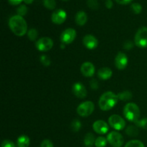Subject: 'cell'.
Instances as JSON below:
<instances>
[{
  "instance_id": "obj_24",
  "label": "cell",
  "mask_w": 147,
  "mask_h": 147,
  "mask_svg": "<svg viewBox=\"0 0 147 147\" xmlns=\"http://www.w3.org/2000/svg\"><path fill=\"white\" fill-rule=\"evenodd\" d=\"M124 147H145L144 144L141 141L131 140L126 143Z\"/></svg>"
},
{
  "instance_id": "obj_32",
  "label": "cell",
  "mask_w": 147,
  "mask_h": 147,
  "mask_svg": "<svg viewBox=\"0 0 147 147\" xmlns=\"http://www.w3.org/2000/svg\"><path fill=\"white\" fill-rule=\"evenodd\" d=\"M1 147H16V146L11 141L4 140L1 143Z\"/></svg>"
},
{
  "instance_id": "obj_4",
  "label": "cell",
  "mask_w": 147,
  "mask_h": 147,
  "mask_svg": "<svg viewBox=\"0 0 147 147\" xmlns=\"http://www.w3.org/2000/svg\"><path fill=\"white\" fill-rule=\"evenodd\" d=\"M135 44L141 48L147 47V27H142L136 32L134 38Z\"/></svg>"
},
{
  "instance_id": "obj_27",
  "label": "cell",
  "mask_w": 147,
  "mask_h": 147,
  "mask_svg": "<svg viewBox=\"0 0 147 147\" xmlns=\"http://www.w3.org/2000/svg\"><path fill=\"white\" fill-rule=\"evenodd\" d=\"M131 9L134 14H139L142 12V7L139 3H133L131 5Z\"/></svg>"
},
{
  "instance_id": "obj_33",
  "label": "cell",
  "mask_w": 147,
  "mask_h": 147,
  "mask_svg": "<svg viewBox=\"0 0 147 147\" xmlns=\"http://www.w3.org/2000/svg\"><path fill=\"white\" fill-rule=\"evenodd\" d=\"M40 147H54V146H53V144L51 141L49 140V139H45V140L42 142Z\"/></svg>"
},
{
  "instance_id": "obj_6",
  "label": "cell",
  "mask_w": 147,
  "mask_h": 147,
  "mask_svg": "<svg viewBox=\"0 0 147 147\" xmlns=\"http://www.w3.org/2000/svg\"><path fill=\"white\" fill-rule=\"evenodd\" d=\"M108 142L113 147H121L123 144V137L117 131H111L107 136Z\"/></svg>"
},
{
  "instance_id": "obj_40",
  "label": "cell",
  "mask_w": 147,
  "mask_h": 147,
  "mask_svg": "<svg viewBox=\"0 0 147 147\" xmlns=\"http://www.w3.org/2000/svg\"><path fill=\"white\" fill-rule=\"evenodd\" d=\"M63 1H68V0H63Z\"/></svg>"
},
{
  "instance_id": "obj_25",
  "label": "cell",
  "mask_w": 147,
  "mask_h": 147,
  "mask_svg": "<svg viewBox=\"0 0 147 147\" xmlns=\"http://www.w3.org/2000/svg\"><path fill=\"white\" fill-rule=\"evenodd\" d=\"M43 4L48 9H54L56 7L55 0H43Z\"/></svg>"
},
{
  "instance_id": "obj_1",
  "label": "cell",
  "mask_w": 147,
  "mask_h": 147,
  "mask_svg": "<svg viewBox=\"0 0 147 147\" xmlns=\"http://www.w3.org/2000/svg\"><path fill=\"white\" fill-rule=\"evenodd\" d=\"M9 26L11 32L19 37L24 36L27 32V24L25 20L18 14L13 16L9 19Z\"/></svg>"
},
{
  "instance_id": "obj_20",
  "label": "cell",
  "mask_w": 147,
  "mask_h": 147,
  "mask_svg": "<svg viewBox=\"0 0 147 147\" xmlns=\"http://www.w3.org/2000/svg\"><path fill=\"white\" fill-rule=\"evenodd\" d=\"M126 134L129 136H136L139 134V129L136 126H129L126 129Z\"/></svg>"
},
{
  "instance_id": "obj_31",
  "label": "cell",
  "mask_w": 147,
  "mask_h": 147,
  "mask_svg": "<svg viewBox=\"0 0 147 147\" xmlns=\"http://www.w3.org/2000/svg\"><path fill=\"white\" fill-rule=\"evenodd\" d=\"M87 4L90 9H97L99 7V4L97 0H88Z\"/></svg>"
},
{
  "instance_id": "obj_9",
  "label": "cell",
  "mask_w": 147,
  "mask_h": 147,
  "mask_svg": "<svg viewBox=\"0 0 147 147\" xmlns=\"http://www.w3.org/2000/svg\"><path fill=\"white\" fill-rule=\"evenodd\" d=\"M76 37V31L73 28H67L63 32L60 40L63 44H70L74 41Z\"/></svg>"
},
{
  "instance_id": "obj_22",
  "label": "cell",
  "mask_w": 147,
  "mask_h": 147,
  "mask_svg": "<svg viewBox=\"0 0 147 147\" xmlns=\"http://www.w3.org/2000/svg\"><path fill=\"white\" fill-rule=\"evenodd\" d=\"M108 140L103 136H99L96 139L95 146L96 147H105L107 144Z\"/></svg>"
},
{
  "instance_id": "obj_15",
  "label": "cell",
  "mask_w": 147,
  "mask_h": 147,
  "mask_svg": "<svg viewBox=\"0 0 147 147\" xmlns=\"http://www.w3.org/2000/svg\"><path fill=\"white\" fill-rule=\"evenodd\" d=\"M80 71L85 77H92L95 73V67L90 62H86L82 64Z\"/></svg>"
},
{
  "instance_id": "obj_36",
  "label": "cell",
  "mask_w": 147,
  "mask_h": 147,
  "mask_svg": "<svg viewBox=\"0 0 147 147\" xmlns=\"http://www.w3.org/2000/svg\"><path fill=\"white\" fill-rule=\"evenodd\" d=\"M8 1L11 5H17V4H20L23 0H8Z\"/></svg>"
},
{
  "instance_id": "obj_3",
  "label": "cell",
  "mask_w": 147,
  "mask_h": 147,
  "mask_svg": "<svg viewBox=\"0 0 147 147\" xmlns=\"http://www.w3.org/2000/svg\"><path fill=\"white\" fill-rule=\"evenodd\" d=\"M123 115L128 121L135 123L140 117V109L135 103H129L124 106Z\"/></svg>"
},
{
  "instance_id": "obj_19",
  "label": "cell",
  "mask_w": 147,
  "mask_h": 147,
  "mask_svg": "<svg viewBox=\"0 0 147 147\" xmlns=\"http://www.w3.org/2000/svg\"><path fill=\"white\" fill-rule=\"evenodd\" d=\"M94 135L91 133H88L86 135L84 139V145L86 147H93V144H95Z\"/></svg>"
},
{
  "instance_id": "obj_7",
  "label": "cell",
  "mask_w": 147,
  "mask_h": 147,
  "mask_svg": "<svg viewBox=\"0 0 147 147\" xmlns=\"http://www.w3.org/2000/svg\"><path fill=\"white\" fill-rule=\"evenodd\" d=\"M109 122L112 128L118 131L123 130L126 126V122L124 119L119 115L114 114L111 116L109 119Z\"/></svg>"
},
{
  "instance_id": "obj_8",
  "label": "cell",
  "mask_w": 147,
  "mask_h": 147,
  "mask_svg": "<svg viewBox=\"0 0 147 147\" xmlns=\"http://www.w3.org/2000/svg\"><path fill=\"white\" fill-rule=\"evenodd\" d=\"M53 47V41L50 37H42L36 42V47L40 51H48Z\"/></svg>"
},
{
  "instance_id": "obj_14",
  "label": "cell",
  "mask_w": 147,
  "mask_h": 147,
  "mask_svg": "<svg viewBox=\"0 0 147 147\" xmlns=\"http://www.w3.org/2000/svg\"><path fill=\"white\" fill-rule=\"evenodd\" d=\"M83 42L85 47H87L89 50H93V49L96 48L98 47V45L97 39L91 34H87V35L83 37Z\"/></svg>"
},
{
  "instance_id": "obj_39",
  "label": "cell",
  "mask_w": 147,
  "mask_h": 147,
  "mask_svg": "<svg viewBox=\"0 0 147 147\" xmlns=\"http://www.w3.org/2000/svg\"><path fill=\"white\" fill-rule=\"evenodd\" d=\"M23 1H24V3H25V4H30L33 2V1H34V0H23Z\"/></svg>"
},
{
  "instance_id": "obj_5",
  "label": "cell",
  "mask_w": 147,
  "mask_h": 147,
  "mask_svg": "<svg viewBox=\"0 0 147 147\" xmlns=\"http://www.w3.org/2000/svg\"><path fill=\"white\" fill-rule=\"evenodd\" d=\"M95 109L94 103L91 101H86L78 106L77 109V113L82 117H87L93 112Z\"/></svg>"
},
{
  "instance_id": "obj_2",
  "label": "cell",
  "mask_w": 147,
  "mask_h": 147,
  "mask_svg": "<svg viewBox=\"0 0 147 147\" xmlns=\"http://www.w3.org/2000/svg\"><path fill=\"white\" fill-rule=\"evenodd\" d=\"M119 100L116 94L111 91H108L103 93L99 99V107L102 111L111 110L114 107Z\"/></svg>"
},
{
  "instance_id": "obj_30",
  "label": "cell",
  "mask_w": 147,
  "mask_h": 147,
  "mask_svg": "<svg viewBox=\"0 0 147 147\" xmlns=\"http://www.w3.org/2000/svg\"><path fill=\"white\" fill-rule=\"evenodd\" d=\"M40 60L42 64L44 66H46V67L50 65V64H51V60H50V58L47 55H42L41 57H40Z\"/></svg>"
},
{
  "instance_id": "obj_29",
  "label": "cell",
  "mask_w": 147,
  "mask_h": 147,
  "mask_svg": "<svg viewBox=\"0 0 147 147\" xmlns=\"http://www.w3.org/2000/svg\"><path fill=\"white\" fill-rule=\"evenodd\" d=\"M27 11H28L27 7H26L25 5H24V4H22V5H20L19 7H17V14L20 16H22V17L26 15L27 13Z\"/></svg>"
},
{
  "instance_id": "obj_38",
  "label": "cell",
  "mask_w": 147,
  "mask_h": 147,
  "mask_svg": "<svg viewBox=\"0 0 147 147\" xmlns=\"http://www.w3.org/2000/svg\"><path fill=\"white\" fill-rule=\"evenodd\" d=\"M106 7L108 9H111L113 7V1L112 0H106Z\"/></svg>"
},
{
  "instance_id": "obj_34",
  "label": "cell",
  "mask_w": 147,
  "mask_h": 147,
  "mask_svg": "<svg viewBox=\"0 0 147 147\" xmlns=\"http://www.w3.org/2000/svg\"><path fill=\"white\" fill-rule=\"evenodd\" d=\"M134 47V44L133 42H132L131 41H130V40H127V41H126L124 42V44H123V48L125 49V50H131V48H133Z\"/></svg>"
},
{
  "instance_id": "obj_12",
  "label": "cell",
  "mask_w": 147,
  "mask_h": 147,
  "mask_svg": "<svg viewBox=\"0 0 147 147\" xmlns=\"http://www.w3.org/2000/svg\"><path fill=\"white\" fill-rule=\"evenodd\" d=\"M73 93L79 98H84L87 95L86 88L81 83H76L73 86Z\"/></svg>"
},
{
  "instance_id": "obj_35",
  "label": "cell",
  "mask_w": 147,
  "mask_h": 147,
  "mask_svg": "<svg viewBox=\"0 0 147 147\" xmlns=\"http://www.w3.org/2000/svg\"><path fill=\"white\" fill-rule=\"evenodd\" d=\"M90 84L91 88L94 89V90H96V89L98 88V83L97 80H96V79H93V80L90 82Z\"/></svg>"
},
{
  "instance_id": "obj_37",
  "label": "cell",
  "mask_w": 147,
  "mask_h": 147,
  "mask_svg": "<svg viewBox=\"0 0 147 147\" xmlns=\"http://www.w3.org/2000/svg\"><path fill=\"white\" fill-rule=\"evenodd\" d=\"M132 1H133V0H116V2L119 3V4H129L130 2H131Z\"/></svg>"
},
{
  "instance_id": "obj_13",
  "label": "cell",
  "mask_w": 147,
  "mask_h": 147,
  "mask_svg": "<svg viewBox=\"0 0 147 147\" xmlns=\"http://www.w3.org/2000/svg\"><path fill=\"white\" fill-rule=\"evenodd\" d=\"M93 130L99 134H105L109 131V125L104 121L98 120L94 122L93 125Z\"/></svg>"
},
{
  "instance_id": "obj_28",
  "label": "cell",
  "mask_w": 147,
  "mask_h": 147,
  "mask_svg": "<svg viewBox=\"0 0 147 147\" xmlns=\"http://www.w3.org/2000/svg\"><path fill=\"white\" fill-rule=\"evenodd\" d=\"M135 124L137 127L142 128V129H147V118H144L142 119H139L135 122Z\"/></svg>"
},
{
  "instance_id": "obj_18",
  "label": "cell",
  "mask_w": 147,
  "mask_h": 147,
  "mask_svg": "<svg viewBox=\"0 0 147 147\" xmlns=\"http://www.w3.org/2000/svg\"><path fill=\"white\" fill-rule=\"evenodd\" d=\"M30 139L28 136L25 135H22L17 140V147H28L30 146Z\"/></svg>"
},
{
  "instance_id": "obj_23",
  "label": "cell",
  "mask_w": 147,
  "mask_h": 147,
  "mask_svg": "<svg viewBox=\"0 0 147 147\" xmlns=\"http://www.w3.org/2000/svg\"><path fill=\"white\" fill-rule=\"evenodd\" d=\"M27 37L31 41H34L37 40V37H38V32L34 28L30 29L27 32Z\"/></svg>"
},
{
  "instance_id": "obj_11",
  "label": "cell",
  "mask_w": 147,
  "mask_h": 147,
  "mask_svg": "<svg viewBox=\"0 0 147 147\" xmlns=\"http://www.w3.org/2000/svg\"><path fill=\"white\" fill-rule=\"evenodd\" d=\"M128 65V57L126 54L119 53L115 58V65L119 70H123Z\"/></svg>"
},
{
  "instance_id": "obj_16",
  "label": "cell",
  "mask_w": 147,
  "mask_h": 147,
  "mask_svg": "<svg viewBox=\"0 0 147 147\" xmlns=\"http://www.w3.org/2000/svg\"><path fill=\"white\" fill-rule=\"evenodd\" d=\"M113 72L109 67H102L100 68L98 71V76L100 79L103 80H108L112 76Z\"/></svg>"
},
{
  "instance_id": "obj_21",
  "label": "cell",
  "mask_w": 147,
  "mask_h": 147,
  "mask_svg": "<svg viewBox=\"0 0 147 147\" xmlns=\"http://www.w3.org/2000/svg\"><path fill=\"white\" fill-rule=\"evenodd\" d=\"M117 96L119 98V100H124V101L129 100L132 98V93L129 90H124V91L117 94Z\"/></svg>"
},
{
  "instance_id": "obj_10",
  "label": "cell",
  "mask_w": 147,
  "mask_h": 147,
  "mask_svg": "<svg viewBox=\"0 0 147 147\" xmlns=\"http://www.w3.org/2000/svg\"><path fill=\"white\" fill-rule=\"evenodd\" d=\"M66 17H67V14L65 11L61 9L55 10L54 12L52 14L51 20L53 23L56 24H61L65 21Z\"/></svg>"
},
{
  "instance_id": "obj_17",
  "label": "cell",
  "mask_w": 147,
  "mask_h": 147,
  "mask_svg": "<svg viewBox=\"0 0 147 147\" xmlns=\"http://www.w3.org/2000/svg\"><path fill=\"white\" fill-rule=\"evenodd\" d=\"M75 20H76V22L77 23V24H78L79 26L84 25V24L87 22V14H86V13L85 12V11H79L78 12H77V14H76Z\"/></svg>"
},
{
  "instance_id": "obj_26",
  "label": "cell",
  "mask_w": 147,
  "mask_h": 147,
  "mask_svg": "<svg viewBox=\"0 0 147 147\" xmlns=\"http://www.w3.org/2000/svg\"><path fill=\"white\" fill-rule=\"evenodd\" d=\"M81 122L78 119H75L71 123V129L74 132H78L81 128Z\"/></svg>"
}]
</instances>
